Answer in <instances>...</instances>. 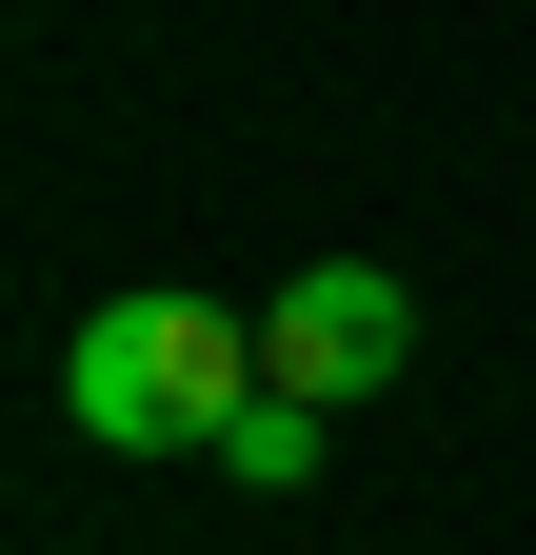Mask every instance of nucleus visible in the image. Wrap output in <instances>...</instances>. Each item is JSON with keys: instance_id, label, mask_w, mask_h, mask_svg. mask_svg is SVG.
I'll use <instances>...</instances> for the list:
<instances>
[{"instance_id": "nucleus-1", "label": "nucleus", "mask_w": 536, "mask_h": 555, "mask_svg": "<svg viewBox=\"0 0 536 555\" xmlns=\"http://www.w3.org/2000/svg\"><path fill=\"white\" fill-rule=\"evenodd\" d=\"M239 397H258V318L179 298V278H140V298H100L60 337V416H80L100 456H219Z\"/></svg>"}, {"instance_id": "nucleus-2", "label": "nucleus", "mask_w": 536, "mask_h": 555, "mask_svg": "<svg viewBox=\"0 0 536 555\" xmlns=\"http://www.w3.org/2000/svg\"><path fill=\"white\" fill-rule=\"evenodd\" d=\"M397 358H418V298H397V258H298L279 318H258V377L279 397H397Z\"/></svg>"}, {"instance_id": "nucleus-3", "label": "nucleus", "mask_w": 536, "mask_h": 555, "mask_svg": "<svg viewBox=\"0 0 536 555\" xmlns=\"http://www.w3.org/2000/svg\"><path fill=\"white\" fill-rule=\"evenodd\" d=\"M318 456H339V416H318V397H279V377H258V397L219 416V476H239V496H298Z\"/></svg>"}]
</instances>
